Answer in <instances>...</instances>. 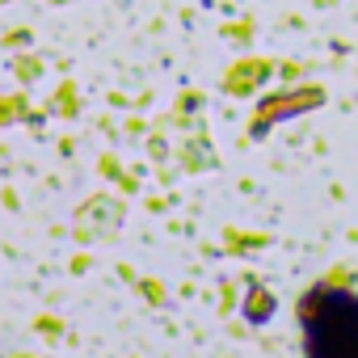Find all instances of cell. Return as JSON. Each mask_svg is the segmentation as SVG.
I'll use <instances>...</instances> for the list:
<instances>
[{
  "mask_svg": "<svg viewBox=\"0 0 358 358\" xmlns=\"http://www.w3.org/2000/svg\"><path fill=\"white\" fill-rule=\"evenodd\" d=\"M303 358H358V295L316 287L299 299Z\"/></svg>",
  "mask_w": 358,
  "mask_h": 358,
  "instance_id": "6da1fadb",
  "label": "cell"
},
{
  "mask_svg": "<svg viewBox=\"0 0 358 358\" xmlns=\"http://www.w3.org/2000/svg\"><path fill=\"white\" fill-rule=\"evenodd\" d=\"M245 316H249L253 324H266V320L274 316V303H270V295H266L262 287H253V291H249V303H245Z\"/></svg>",
  "mask_w": 358,
  "mask_h": 358,
  "instance_id": "7a4b0ae2",
  "label": "cell"
}]
</instances>
